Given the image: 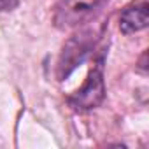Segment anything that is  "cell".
Wrapping results in <instances>:
<instances>
[{"instance_id":"obj_4","label":"cell","mask_w":149,"mask_h":149,"mask_svg":"<svg viewBox=\"0 0 149 149\" xmlns=\"http://www.w3.org/2000/svg\"><path fill=\"white\" fill-rule=\"evenodd\" d=\"M147 26V4H132L119 16V28L123 33H135Z\"/></svg>"},{"instance_id":"obj_2","label":"cell","mask_w":149,"mask_h":149,"mask_svg":"<svg viewBox=\"0 0 149 149\" xmlns=\"http://www.w3.org/2000/svg\"><path fill=\"white\" fill-rule=\"evenodd\" d=\"M95 46V32L86 30L79 35H74L63 47V53L58 61V79L63 81L76 70L77 65H81L90 51Z\"/></svg>"},{"instance_id":"obj_3","label":"cell","mask_w":149,"mask_h":149,"mask_svg":"<svg viewBox=\"0 0 149 149\" xmlns=\"http://www.w3.org/2000/svg\"><path fill=\"white\" fill-rule=\"evenodd\" d=\"M105 97V84H104V60L100 58L95 67L90 70V76L83 88L70 97V105L77 111H90L102 104Z\"/></svg>"},{"instance_id":"obj_1","label":"cell","mask_w":149,"mask_h":149,"mask_svg":"<svg viewBox=\"0 0 149 149\" xmlns=\"http://www.w3.org/2000/svg\"><path fill=\"white\" fill-rule=\"evenodd\" d=\"M109 0H58L53 21L60 30H68L90 21Z\"/></svg>"},{"instance_id":"obj_5","label":"cell","mask_w":149,"mask_h":149,"mask_svg":"<svg viewBox=\"0 0 149 149\" xmlns=\"http://www.w3.org/2000/svg\"><path fill=\"white\" fill-rule=\"evenodd\" d=\"M18 4H19V0H0V14L16 9Z\"/></svg>"}]
</instances>
